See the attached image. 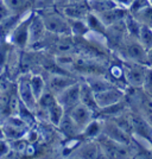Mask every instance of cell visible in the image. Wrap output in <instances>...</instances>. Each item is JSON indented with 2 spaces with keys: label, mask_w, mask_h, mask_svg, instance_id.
Here are the masks:
<instances>
[{
  "label": "cell",
  "mask_w": 152,
  "mask_h": 159,
  "mask_svg": "<svg viewBox=\"0 0 152 159\" xmlns=\"http://www.w3.org/2000/svg\"><path fill=\"white\" fill-rule=\"evenodd\" d=\"M66 109L60 105V102H55L53 106H50L46 111L48 114V121L53 125V126L58 127V125L61 124V121L63 119V116L66 115Z\"/></svg>",
  "instance_id": "obj_19"
},
{
  "label": "cell",
  "mask_w": 152,
  "mask_h": 159,
  "mask_svg": "<svg viewBox=\"0 0 152 159\" xmlns=\"http://www.w3.org/2000/svg\"><path fill=\"white\" fill-rule=\"evenodd\" d=\"M61 131L62 134H64L66 137H76V135H80L81 134V131L79 129V127L76 126V124L73 121V119L70 118V115L68 114V112L66 113V115L63 116V119L61 121V124L57 127Z\"/></svg>",
  "instance_id": "obj_18"
},
{
  "label": "cell",
  "mask_w": 152,
  "mask_h": 159,
  "mask_svg": "<svg viewBox=\"0 0 152 159\" xmlns=\"http://www.w3.org/2000/svg\"><path fill=\"white\" fill-rule=\"evenodd\" d=\"M60 10H62V12L68 19H86L88 13L90 12L88 2H85V4L70 2Z\"/></svg>",
  "instance_id": "obj_13"
},
{
  "label": "cell",
  "mask_w": 152,
  "mask_h": 159,
  "mask_svg": "<svg viewBox=\"0 0 152 159\" xmlns=\"http://www.w3.org/2000/svg\"><path fill=\"white\" fill-rule=\"evenodd\" d=\"M94 113H95V111H93L92 108L87 107L86 105H83L81 102L79 105H76L74 108H71L70 111H68V114L70 115V118L76 124V126L79 127L81 133L94 120Z\"/></svg>",
  "instance_id": "obj_4"
},
{
  "label": "cell",
  "mask_w": 152,
  "mask_h": 159,
  "mask_svg": "<svg viewBox=\"0 0 152 159\" xmlns=\"http://www.w3.org/2000/svg\"><path fill=\"white\" fill-rule=\"evenodd\" d=\"M86 82L90 86L93 90H94V93H100V92H102V90H106L108 88H111L113 87L109 82H107L105 80L102 79H99V77H92V79H87Z\"/></svg>",
  "instance_id": "obj_25"
},
{
  "label": "cell",
  "mask_w": 152,
  "mask_h": 159,
  "mask_svg": "<svg viewBox=\"0 0 152 159\" xmlns=\"http://www.w3.org/2000/svg\"><path fill=\"white\" fill-rule=\"evenodd\" d=\"M33 12H35V10H31L27 13L23 14L19 21L16 24V26L12 29V31L8 33V36L6 37L16 49L21 50V49L30 47L29 27H30V21L33 16Z\"/></svg>",
  "instance_id": "obj_2"
},
{
  "label": "cell",
  "mask_w": 152,
  "mask_h": 159,
  "mask_svg": "<svg viewBox=\"0 0 152 159\" xmlns=\"http://www.w3.org/2000/svg\"><path fill=\"white\" fill-rule=\"evenodd\" d=\"M11 16H12V14L10 12L8 7L6 6L5 1H4V0H0V25H1L5 20L8 19Z\"/></svg>",
  "instance_id": "obj_27"
},
{
  "label": "cell",
  "mask_w": 152,
  "mask_h": 159,
  "mask_svg": "<svg viewBox=\"0 0 152 159\" xmlns=\"http://www.w3.org/2000/svg\"><path fill=\"white\" fill-rule=\"evenodd\" d=\"M29 81H30V84L32 88V92L35 94V96L37 98V101L42 96V94L44 93L48 88V83L44 80V77L39 75V74H31L29 75Z\"/></svg>",
  "instance_id": "obj_20"
},
{
  "label": "cell",
  "mask_w": 152,
  "mask_h": 159,
  "mask_svg": "<svg viewBox=\"0 0 152 159\" xmlns=\"http://www.w3.org/2000/svg\"><path fill=\"white\" fill-rule=\"evenodd\" d=\"M68 4H70V0H55V5L53 6L57 8H63Z\"/></svg>",
  "instance_id": "obj_33"
},
{
  "label": "cell",
  "mask_w": 152,
  "mask_h": 159,
  "mask_svg": "<svg viewBox=\"0 0 152 159\" xmlns=\"http://www.w3.org/2000/svg\"><path fill=\"white\" fill-rule=\"evenodd\" d=\"M48 30L45 27V24L42 19L39 13L35 10L33 16L30 21V27H29V34H30V47H33L40 42H44L46 39Z\"/></svg>",
  "instance_id": "obj_6"
},
{
  "label": "cell",
  "mask_w": 152,
  "mask_h": 159,
  "mask_svg": "<svg viewBox=\"0 0 152 159\" xmlns=\"http://www.w3.org/2000/svg\"><path fill=\"white\" fill-rule=\"evenodd\" d=\"M125 26L127 27V31L131 33L132 36L138 38L139 32H140V26L139 23L136 19H133L132 17H126L125 18Z\"/></svg>",
  "instance_id": "obj_26"
},
{
  "label": "cell",
  "mask_w": 152,
  "mask_h": 159,
  "mask_svg": "<svg viewBox=\"0 0 152 159\" xmlns=\"http://www.w3.org/2000/svg\"><path fill=\"white\" fill-rule=\"evenodd\" d=\"M119 6L121 7H128L132 6V4L134 2V0H114Z\"/></svg>",
  "instance_id": "obj_31"
},
{
  "label": "cell",
  "mask_w": 152,
  "mask_h": 159,
  "mask_svg": "<svg viewBox=\"0 0 152 159\" xmlns=\"http://www.w3.org/2000/svg\"><path fill=\"white\" fill-rule=\"evenodd\" d=\"M36 11L42 17L49 33L58 37L71 36V27H70L69 19L64 16L62 10L55 6H50L36 10Z\"/></svg>",
  "instance_id": "obj_1"
},
{
  "label": "cell",
  "mask_w": 152,
  "mask_h": 159,
  "mask_svg": "<svg viewBox=\"0 0 152 159\" xmlns=\"http://www.w3.org/2000/svg\"><path fill=\"white\" fill-rule=\"evenodd\" d=\"M144 106H145V108L147 109V112L152 118V98H147V99L144 100Z\"/></svg>",
  "instance_id": "obj_32"
},
{
  "label": "cell",
  "mask_w": 152,
  "mask_h": 159,
  "mask_svg": "<svg viewBox=\"0 0 152 159\" xmlns=\"http://www.w3.org/2000/svg\"><path fill=\"white\" fill-rule=\"evenodd\" d=\"M139 42L143 44V47L146 50L152 48V29L146 25H141L140 26V32H139Z\"/></svg>",
  "instance_id": "obj_23"
},
{
  "label": "cell",
  "mask_w": 152,
  "mask_h": 159,
  "mask_svg": "<svg viewBox=\"0 0 152 159\" xmlns=\"http://www.w3.org/2000/svg\"><path fill=\"white\" fill-rule=\"evenodd\" d=\"M140 13L143 14L144 18H146L147 23L152 25V8H150V7H149V8H147V7H144V10H141Z\"/></svg>",
  "instance_id": "obj_30"
},
{
  "label": "cell",
  "mask_w": 152,
  "mask_h": 159,
  "mask_svg": "<svg viewBox=\"0 0 152 159\" xmlns=\"http://www.w3.org/2000/svg\"><path fill=\"white\" fill-rule=\"evenodd\" d=\"M13 48L14 47L10 43V40L6 37L0 36V75L7 68Z\"/></svg>",
  "instance_id": "obj_17"
},
{
  "label": "cell",
  "mask_w": 152,
  "mask_h": 159,
  "mask_svg": "<svg viewBox=\"0 0 152 159\" xmlns=\"http://www.w3.org/2000/svg\"><path fill=\"white\" fill-rule=\"evenodd\" d=\"M11 14L23 16L29 11L35 10V0H4Z\"/></svg>",
  "instance_id": "obj_15"
},
{
  "label": "cell",
  "mask_w": 152,
  "mask_h": 159,
  "mask_svg": "<svg viewBox=\"0 0 152 159\" xmlns=\"http://www.w3.org/2000/svg\"><path fill=\"white\" fill-rule=\"evenodd\" d=\"M124 55L132 61L134 63H140L143 64L144 62H147V50L143 47V44L140 42H130L126 44L124 48Z\"/></svg>",
  "instance_id": "obj_9"
},
{
  "label": "cell",
  "mask_w": 152,
  "mask_h": 159,
  "mask_svg": "<svg viewBox=\"0 0 152 159\" xmlns=\"http://www.w3.org/2000/svg\"><path fill=\"white\" fill-rule=\"evenodd\" d=\"M17 89H18V95H19L20 101L31 111L36 112L37 109V98L35 96L32 92V88L29 81V75H24L17 81Z\"/></svg>",
  "instance_id": "obj_3"
},
{
  "label": "cell",
  "mask_w": 152,
  "mask_h": 159,
  "mask_svg": "<svg viewBox=\"0 0 152 159\" xmlns=\"http://www.w3.org/2000/svg\"><path fill=\"white\" fill-rule=\"evenodd\" d=\"M76 82H77V80L71 76L62 75V74H53V75H50L46 83H48V89H50L55 95H57Z\"/></svg>",
  "instance_id": "obj_10"
},
{
  "label": "cell",
  "mask_w": 152,
  "mask_h": 159,
  "mask_svg": "<svg viewBox=\"0 0 152 159\" xmlns=\"http://www.w3.org/2000/svg\"><path fill=\"white\" fill-rule=\"evenodd\" d=\"M101 133H102V124H100L96 120H93L92 122L82 131L81 135L86 137L88 139H93V138H98Z\"/></svg>",
  "instance_id": "obj_22"
},
{
  "label": "cell",
  "mask_w": 152,
  "mask_h": 159,
  "mask_svg": "<svg viewBox=\"0 0 152 159\" xmlns=\"http://www.w3.org/2000/svg\"><path fill=\"white\" fill-rule=\"evenodd\" d=\"M131 126L132 128H134L137 132H139L141 135H150L151 134V131H150V126L149 124L146 122L145 120H143L139 116H133L131 119Z\"/></svg>",
  "instance_id": "obj_24"
},
{
  "label": "cell",
  "mask_w": 152,
  "mask_h": 159,
  "mask_svg": "<svg viewBox=\"0 0 152 159\" xmlns=\"http://www.w3.org/2000/svg\"><path fill=\"white\" fill-rule=\"evenodd\" d=\"M80 93H81V82L77 81L76 83L69 86L63 92L57 94L56 96H57V101L60 102L61 106L66 109V112H68L81 102Z\"/></svg>",
  "instance_id": "obj_5"
},
{
  "label": "cell",
  "mask_w": 152,
  "mask_h": 159,
  "mask_svg": "<svg viewBox=\"0 0 152 159\" xmlns=\"http://www.w3.org/2000/svg\"><path fill=\"white\" fill-rule=\"evenodd\" d=\"M73 152L75 154L70 157H77V158H98L100 157V153H102L98 141H92V140L80 144Z\"/></svg>",
  "instance_id": "obj_12"
},
{
  "label": "cell",
  "mask_w": 152,
  "mask_h": 159,
  "mask_svg": "<svg viewBox=\"0 0 152 159\" xmlns=\"http://www.w3.org/2000/svg\"><path fill=\"white\" fill-rule=\"evenodd\" d=\"M80 101L81 103L86 105L87 107L92 108L93 111H98L99 107L96 103V99H95V93L93 90L90 86L85 82H81V93H80Z\"/></svg>",
  "instance_id": "obj_16"
},
{
  "label": "cell",
  "mask_w": 152,
  "mask_h": 159,
  "mask_svg": "<svg viewBox=\"0 0 152 159\" xmlns=\"http://www.w3.org/2000/svg\"><path fill=\"white\" fill-rule=\"evenodd\" d=\"M12 151L11 144L7 139H0V157H6Z\"/></svg>",
  "instance_id": "obj_28"
},
{
  "label": "cell",
  "mask_w": 152,
  "mask_h": 159,
  "mask_svg": "<svg viewBox=\"0 0 152 159\" xmlns=\"http://www.w3.org/2000/svg\"><path fill=\"white\" fill-rule=\"evenodd\" d=\"M70 2H75V4H85V2H88V0H70Z\"/></svg>",
  "instance_id": "obj_34"
},
{
  "label": "cell",
  "mask_w": 152,
  "mask_h": 159,
  "mask_svg": "<svg viewBox=\"0 0 152 159\" xmlns=\"http://www.w3.org/2000/svg\"><path fill=\"white\" fill-rule=\"evenodd\" d=\"M69 23L71 27V36L83 37L89 31L86 19H69Z\"/></svg>",
  "instance_id": "obj_21"
},
{
  "label": "cell",
  "mask_w": 152,
  "mask_h": 159,
  "mask_svg": "<svg viewBox=\"0 0 152 159\" xmlns=\"http://www.w3.org/2000/svg\"><path fill=\"white\" fill-rule=\"evenodd\" d=\"M96 14L107 27L113 25V24H117V23H119L126 18V11L121 6L113 7L111 10H107V11H104V12H100Z\"/></svg>",
  "instance_id": "obj_14"
},
{
  "label": "cell",
  "mask_w": 152,
  "mask_h": 159,
  "mask_svg": "<svg viewBox=\"0 0 152 159\" xmlns=\"http://www.w3.org/2000/svg\"><path fill=\"white\" fill-rule=\"evenodd\" d=\"M55 5V0H35V10H40Z\"/></svg>",
  "instance_id": "obj_29"
},
{
  "label": "cell",
  "mask_w": 152,
  "mask_h": 159,
  "mask_svg": "<svg viewBox=\"0 0 152 159\" xmlns=\"http://www.w3.org/2000/svg\"><path fill=\"white\" fill-rule=\"evenodd\" d=\"M95 99L99 109H105L108 107L119 103L122 99V93L115 87H111L106 90H102L100 93L95 94Z\"/></svg>",
  "instance_id": "obj_7"
},
{
  "label": "cell",
  "mask_w": 152,
  "mask_h": 159,
  "mask_svg": "<svg viewBox=\"0 0 152 159\" xmlns=\"http://www.w3.org/2000/svg\"><path fill=\"white\" fill-rule=\"evenodd\" d=\"M147 58H149L150 62H152V48L147 50Z\"/></svg>",
  "instance_id": "obj_35"
},
{
  "label": "cell",
  "mask_w": 152,
  "mask_h": 159,
  "mask_svg": "<svg viewBox=\"0 0 152 159\" xmlns=\"http://www.w3.org/2000/svg\"><path fill=\"white\" fill-rule=\"evenodd\" d=\"M146 74H147V69H145L140 63L130 66L128 68H126L124 71L127 82L133 87L143 86L145 82Z\"/></svg>",
  "instance_id": "obj_11"
},
{
  "label": "cell",
  "mask_w": 152,
  "mask_h": 159,
  "mask_svg": "<svg viewBox=\"0 0 152 159\" xmlns=\"http://www.w3.org/2000/svg\"><path fill=\"white\" fill-rule=\"evenodd\" d=\"M102 134H105L108 138L115 140L120 144H125V145L130 144L128 132L117 122H112V121L102 122Z\"/></svg>",
  "instance_id": "obj_8"
}]
</instances>
